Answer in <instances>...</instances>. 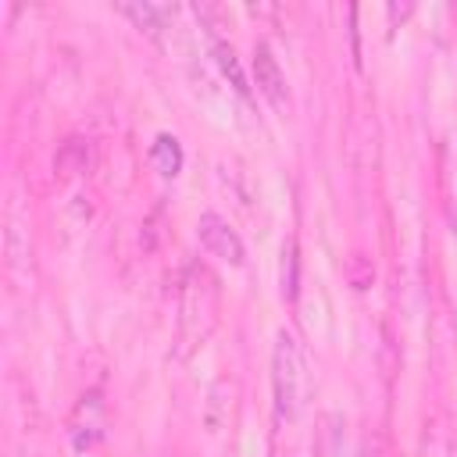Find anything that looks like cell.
<instances>
[{
	"label": "cell",
	"mask_w": 457,
	"mask_h": 457,
	"mask_svg": "<svg viewBox=\"0 0 457 457\" xmlns=\"http://www.w3.org/2000/svg\"><path fill=\"white\" fill-rule=\"evenodd\" d=\"M307 353L296 332H278L275 350H271V389H275V418L278 421H296L307 400Z\"/></svg>",
	"instance_id": "cell-1"
},
{
	"label": "cell",
	"mask_w": 457,
	"mask_h": 457,
	"mask_svg": "<svg viewBox=\"0 0 457 457\" xmlns=\"http://www.w3.org/2000/svg\"><path fill=\"white\" fill-rule=\"evenodd\" d=\"M196 239H200V246H204L211 257H218V261H225V264H243V239H239V232H236L221 214H214V211L200 214V221H196Z\"/></svg>",
	"instance_id": "cell-2"
},
{
	"label": "cell",
	"mask_w": 457,
	"mask_h": 457,
	"mask_svg": "<svg viewBox=\"0 0 457 457\" xmlns=\"http://www.w3.org/2000/svg\"><path fill=\"white\" fill-rule=\"evenodd\" d=\"M253 82H257L261 96L271 107H286V100H289L286 75H282V68H278V61H275V54H271L268 43H257L253 46Z\"/></svg>",
	"instance_id": "cell-3"
},
{
	"label": "cell",
	"mask_w": 457,
	"mask_h": 457,
	"mask_svg": "<svg viewBox=\"0 0 457 457\" xmlns=\"http://www.w3.org/2000/svg\"><path fill=\"white\" fill-rule=\"evenodd\" d=\"M150 164H154L164 179L179 175V171H182V143H179L171 132H161V136L154 139V146H150Z\"/></svg>",
	"instance_id": "cell-4"
},
{
	"label": "cell",
	"mask_w": 457,
	"mask_h": 457,
	"mask_svg": "<svg viewBox=\"0 0 457 457\" xmlns=\"http://www.w3.org/2000/svg\"><path fill=\"white\" fill-rule=\"evenodd\" d=\"M86 161H89V143L79 139V136H71V139L61 143V150H57V157H54V168H57L61 175H79V171L86 168Z\"/></svg>",
	"instance_id": "cell-5"
},
{
	"label": "cell",
	"mask_w": 457,
	"mask_h": 457,
	"mask_svg": "<svg viewBox=\"0 0 457 457\" xmlns=\"http://www.w3.org/2000/svg\"><path fill=\"white\" fill-rule=\"evenodd\" d=\"M214 57H218L221 71L232 79V86H236L239 93H246V79H243V68H239V61H236V50H232L228 43H214Z\"/></svg>",
	"instance_id": "cell-6"
},
{
	"label": "cell",
	"mask_w": 457,
	"mask_h": 457,
	"mask_svg": "<svg viewBox=\"0 0 457 457\" xmlns=\"http://www.w3.org/2000/svg\"><path fill=\"white\" fill-rule=\"evenodd\" d=\"M129 18H136V25L139 29H146V32H157L161 29V21H164V7H150V4H129V7H121Z\"/></svg>",
	"instance_id": "cell-7"
}]
</instances>
